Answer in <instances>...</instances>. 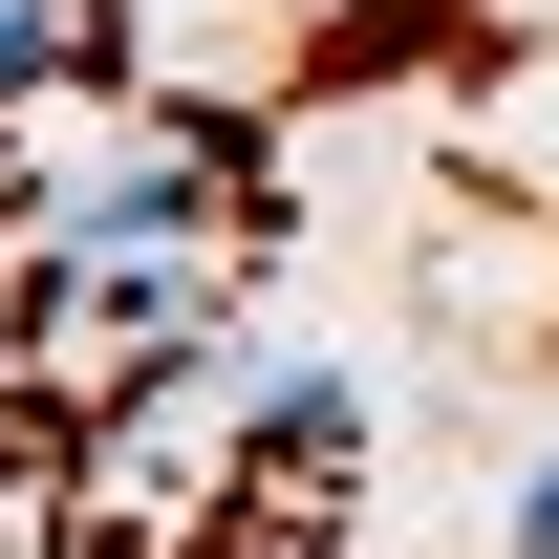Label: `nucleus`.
<instances>
[{"mask_svg":"<svg viewBox=\"0 0 559 559\" xmlns=\"http://www.w3.org/2000/svg\"><path fill=\"white\" fill-rule=\"evenodd\" d=\"M130 86V0H0V108H86Z\"/></svg>","mask_w":559,"mask_h":559,"instance_id":"1","label":"nucleus"},{"mask_svg":"<svg viewBox=\"0 0 559 559\" xmlns=\"http://www.w3.org/2000/svg\"><path fill=\"white\" fill-rule=\"evenodd\" d=\"M516 559H559V474H538V516H516Z\"/></svg>","mask_w":559,"mask_h":559,"instance_id":"2","label":"nucleus"}]
</instances>
